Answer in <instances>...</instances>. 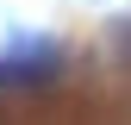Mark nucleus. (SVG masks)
Here are the masks:
<instances>
[{"label":"nucleus","mask_w":131,"mask_h":125,"mask_svg":"<svg viewBox=\"0 0 131 125\" xmlns=\"http://www.w3.org/2000/svg\"><path fill=\"white\" fill-rule=\"evenodd\" d=\"M56 75V50L44 44L38 56H31V44H19L13 56H0V88H44Z\"/></svg>","instance_id":"obj_1"}]
</instances>
